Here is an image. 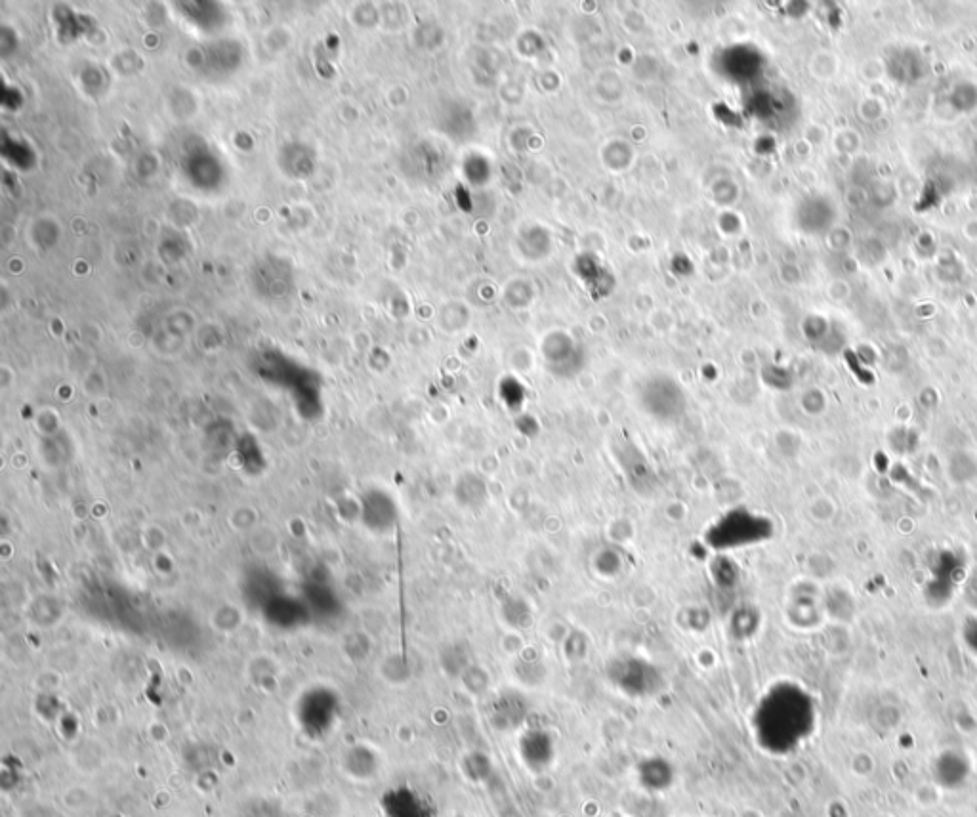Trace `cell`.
Listing matches in <instances>:
<instances>
[{
  "mask_svg": "<svg viewBox=\"0 0 977 817\" xmlns=\"http://www.w3.org/2000/svg\"><path fill=\"white\" fill-rule=\"evenodd\" d=\"M638 777L647 791L661 793L674 783V768L665 758L651 756L638 766Z\"/></svg>",
  "mask_w": 977,
  "mask_h": 817,
  "instance_id": "obj_4",
  "label": "cell"
},
{
  "mask_svg": "<svg viewBox=\"0 0 977 817\" xmlns=\"http://www.w3.org/2000/svg\"><path fill=\"white\" fill-rule=\"evenodd\" d=\"M613 680L630 695H651L661 686L659 672L640 659L619 663L617 672L613 674Z\"/></svg>",
  "mask_w": 977,
  "mask_h": 817,
  "instance_id": "obj_2",
  "label": "cell"
},
{
  "mask_svg": "<svg viewBox=\"0 0 977 817\" xmlns=\"http://www.w3.org/2000/svg\"><path fill=\"white\" fill-rule=\"evenodd\" d=\"M520 753L523 762H525V766L529 770L541 772V770H546L554 762L556 747H554L552 737L546 734V732L533 730V732L523 735Z\"/></svg>",
  "mask_w": 977,
  "mask_h": 817,
  "instance_id": "obj_3",
  "label": "cell"
},
{
  "mask_svg": "<svg viewBox=\"0 0 977 817\" xmlns=\"http://www.w3.org/2000/svg\"><path fill=\"white\" fill-rule=\"evenodd\" d=\"M810 726V699L792 688L770 693L756 714L758 737L771 751H789L804 739Z\"/></svg>",
  "mask_w": 977,
  "mask_h": 817,
  "instance_id": "obj_1",
  "label": "cell"
}]
</instances>
